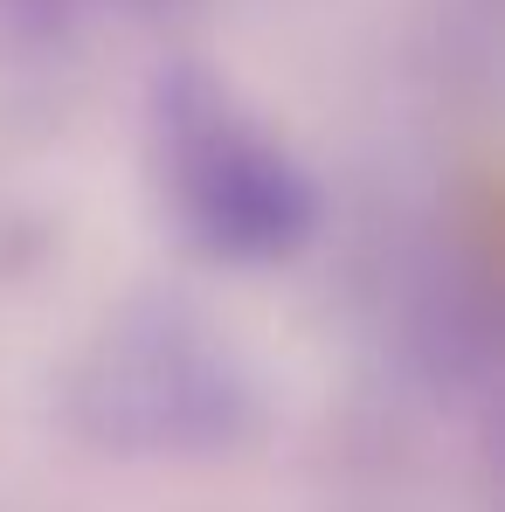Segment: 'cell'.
Returning <instances> with one entry per match:
<instances>
[{"label":"cell","mask_w":505,"mask_h":512,"mask_svg":"<svg viewBox=\"0 0 505 512\" xmlns=\"http://www.w3.org/2000/svg\"><path fill=\"white\" fill-rule=\"evenodd\" d=\"M146 167L180 243L229 270L284 263L319 236V187L201 63H167L146 90Z\"/></svg>","instance_id":"obj_1"},{"label":"cell","mask_w":505,"mask_h":512,"mask_svg":"<svg viewBox=\"0 0 505 512\" xmlns=\"http://www.w3.org/2000/svg\"><path fill=\"white\" fill-rule=\"evenodd\" d=\"M63 409L104 457H222L256 429V381L201 312L139 298L77 353Z\"/></svg>","instance_id":"obj_2"}]
</instances>
